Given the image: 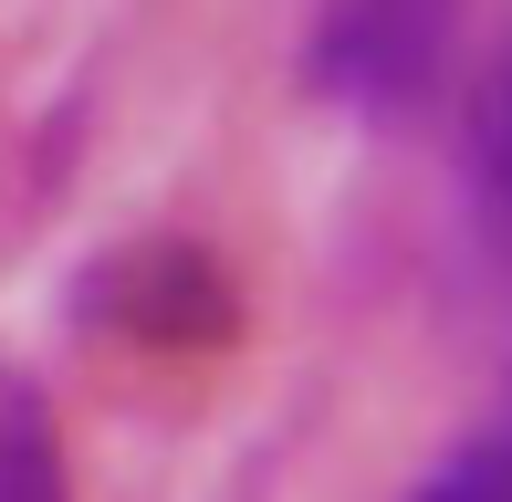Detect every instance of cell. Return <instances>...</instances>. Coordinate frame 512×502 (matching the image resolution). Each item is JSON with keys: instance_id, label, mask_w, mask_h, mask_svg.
<instances>
[{"instance_id": "obj_2", "label": "cell", "mask_w": 512, "mask_h": 502, "mask_svg": "<svg viewBox=\"0 0 512 502\" xmlns=\"http://www.w3.org/2000/svg\"><path fill=\"white\" fill-rule=\"evenodd\" d=\"M0 502H74L53 398H42L21 367H0Z\"/></svg>"}, {"instance_id": "obj_4", "label": "cell", "mask_w": 512, "mask_h": 502, "mask_svg": "<svg viewBox=\"0 0 512 502\" xmlns=\"http://www.w3.org/2000/svg\"><path fill=\"white\" fill-rule=\"evenodd\" d=\"M408 502H512V387H502V408H492V419H481Z\"/></svg>"}, {"instance_id": "obj_3", "label": "cell", "mask_w": 512, "mask_h": 502, "mask_svg": "<svg viewBox=\"0 0 512 502\" xmlns=\"http://www.w3.org/2000/svg\"><path fill=\"white\" fill-rule=\"evenodd\" d=\"M471 220H481V241H492V262L512 272V63H502L492 105H481V147H471Z\"/></svg>"}, {"instance_id": "obj_1", "label": "cell", "mask_w": 512, "mask_h": 502, "mask_svg": "<svg viewBox=\"0 0 512 502\" xmlns=\"http://www.w3.org/2000/svg\"><path fill=\"white\" fill-rule=\"evenodd\" d=\"M460 0H335L314 32V84L356 116H418L439 95Z\"/></svg>"}]
</instances>
